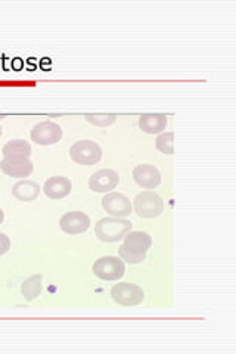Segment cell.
Returning a JSON list of instances; mask_svg holds the SVG:
<instances>
[{
  "label": "cell",
  "mask_w": 236,
  "mask_h": 354,
  "mask_svg": "<svg viewBox=\"0 0 236 354\" xmlns=\"http://www.w3.org/2000/svg\"><path fill=\"white\" fill-rule=\"evenodd\" d=\"M122 239H125V243L118 250L120 259L129 264L143 263L146 260V254L152 247L151 235L142 230H130Z\"/></svg>",
  "instance_id": "1"
},
{
  "label": "cell",
  "mask_w": 236,
  "mask_h": 354,
  "mask_svg": "<svg viewBox=\"0 0 236 354\" xmlns=\"http://www.w3.org/2000/svg\"><path fill=\"white\" fill-rule=\"evenodd\" d=\"M131 221L120 217H104L95 225V235L102 242H118L131 230Z\"/></svg>",
  "instance_id": "2"
},
{
  "label": "cell",
  "mask_w": 236,
  "mask_h": 354,
  "mask_svg": "<svg viewBox=\"0 0 236 354\" xmlns=\"http://www.w3.org/2000/svg\"><path fill=\"white\" fill-rule=\"evenodd\" d=\"M133 208L140 218H156L164 213V201L155 191H143L133 199Z\"/></svg>",
  "instance_id": "3"
},
{
  "label": "cell",
  "mask_w": 236,
  "mask_h": 354,
  "mask_svg": "<svg viewBox=\"0 0 236 354\" xmlns=\"http://www.w3.org/2000/svg\"><path fill=\"white\" fill-rule=\"evenodd\" d=\"M92 272L100 281H120L126 273V264L117 256H104L93 263Z\"/></svg>",
  "instance_id": "4"
},
{
  "label": "cell",
  "mask_w": 236,
  "mask_h": 354,
  "mask_svg": "<svg viewBox=\"0 0 236 354\" xmlns=\"http://www.w3.org/2000/svg\"><path fill=\"white\" fill-rule=\"evenodd\" d=\"M70 157L80 165H95L102 160V148L91 139L78 140L70 148Z\"/></svg>",
  "instance_id": "5"
},
{
  "label": "cell",
  "mask_w": 236,
  "mask_h": 354,
  "mask_svg": "<svg viewBox=\"0 0 236 354\" xmlns=\"http://www.w3.org/2000/svg\"><path fill=\"white\" fill-rule=\"evenodd\" d=\"M111 297L120 306L134 307L143 303L145 291L136 283L120 282L111 288Z\"/></svg>",
  "instance_id": "6"
},
{
  "label": "cell",
  "mask_w": 236,
  "mask_h": 354,
  "mask_svg": "<svg viewBox=\"0 0 236 354\" xmlns=\"http://www.w3.org/2000/svg\"><path fill=\"white\" fill-rule=\"evenodd\" d=\"M30 136H31V140L37 143V145L51 147L62 139L64 130L60 124L53 123V121H42V123L36 124L31 129Z\"/></svg>",
  "instance_id": "7"
},
{
  "label": "cell",
  "mask_w": 236,
  "mask_h": 354,
  "mask_svg": "<svg viewBox=\"0 0 236 354\" xmlns=\"http://www.w3.org/2000/svg\"><path fill=\"white\" fill-rule=\"evenodd\" d=\"M100 204L105 212L112 217H120V218H127L131 213L133 205L130 199L120 192H109L102 199H100Z\"/></svg>",
  "instance_id": "8"
},
{
  "label": "cell",
  "mask_w": 236,
  "mask_h": 354,
  "mask_svg": "<svg viewBox=\"0 0 236 354\" xmlns=\"http://www.w3.org/2000/svg\"><path fill=\"white\" fill-rule=\"evenodd\" d=\"M92 221L83 212H69L60 218V227L66 235H80L91 227Z\"/></svg>",
  "instance_id": "9"
},
{
  "label": "cell",
  "mask_w": 236,
  "mask_h": 354,
  "mask_svg": "<svg viewBox=\"0 0 236 354\" xmlns=\"http://www.w3.org/2000/svg\"><path fill=\"white\" fill-rule=\"evenodd\" d=\"M0 170L9 177L24 179V177H30L35 171V164L27 157H8L0 162Z\"/></svg>",
  "instance_id": "10"
},
{
  "label": "cell",
  "mask_w": 236,
  "mask_h": 354,
  "mask_svg": "<svg viewBox=\"0 0 236 354\" xmlns=\"http://www.w3.org/2000/svg\"><path fill=\"white\" fill-rule=\"evenodd\" d=\"M133 180L146 191H152L161 185V173L152 164H139L133 169Z\"/></svg>",
  "instance_id": "11"
},
{
  "label": "cell",
  "mask_w": 236,
  "mask_h": 354,
  "mask_svg": "<svg viewBox=\"0 0 236 354\" xmlns=\"http://www.w3.org/2000/svg\"><path fill=\"white\" fill-rule=\"evenodd\" d=\"M120 183V176L116 170L112 169H102L95 171L91 179H89V187L93 192L99 194H107L112 189H116L117 185Z\"/></svg>",
  "instance_id": "12"
},
{
  "label": "cell",
  "mask_w": 236,
  "mask_h": 354,
  "mask_svg": "<svg viewBox=\"0 0 236 354\" xmlns=\"http://www.w3.org/2000/svg\"><path fill=\"white\" fill-rule=\"evenodd\" d=\"M73 189V183L65 176H52L44 182L43 192L51 199H64L69 196Z\"/></svg>",
  "instance_id": "13"
},
{
  "label": "cell",
  "mask_w": 236,
  "mask_h": 354,
  "mask_svg": "<svg viewBox=\"0 0 236 354\" xmlns=\"http://www.w3.org/2000/svg\"><path fill=\"white\" fill-rule=\"evenodd\" d=\"M168 124V117L165 114H142L139 117V127L148 135H158L163 133Z\"/></svg>",
  "instance_id": "14"
},
{
  "label": "cell",
  "mask_w": 236,
  "mask_h": 354,
  "mask_svg": "<svg viewBox=\"0 0 236 354\" xmlns=\"http://www.w3.org/2000/svg\"><path fill=\"white\" fill-rule=\"evenodd\" d=\"M40 185L33 180H19L12 186V195L22 203L36 201L37 196L40 195Z\"/></svg>",
  "instance_id": "15"
},
{
  "label": "cell",
  "mask_w": 236,
  "mask_h": 354,
  "mask_svg": "<svg viewBox=\"0 0 236 354\" xmlns=\"http://www.w3.org/2000/svg\"><path fill=\"white\" fill-rule=\"evenodd\" d=\"M42 290H43V276L40 273L31 274L30 278H27L24 283L21 285V294L27 301L36 300V298L42 294Z\"/></svg>",
  "instance_id": "16"
},
{
  "label": "cell",
  "mask_w": 236,
  "mask_h": 354,
  "mask_svg": "<svg viewBox=\"0 0 236 354\" xmlns=\"http://www.w3.org/2000/svg\"><path fill=\"white\" fill-rule=\"evenodd\" d=\"M2 153H3L5 158H8V157H27V158H30L31 153H33V149H31V145L27 140L14 139V140H9L6 143V145L2 149Z\"/></svg>",
  "instance_id": "17"
},
{
  "label": "cell",
  "mask_w": 236,
  "mask_h": 354,
  "mask_svg": "<svg viewBox=\"0 0 236 354\" xmlns=\"http://www.w3.org/2000/svg\"><path fill=\"white\" fill-rule=\"evenodd\" d=\"M155 148L165 155L174 153V131H163L155 140Z\"/></svg>",
  "instance_id": "18"
},
{
  "label": "cell",
  "mask_w": 236,
  "mask_h": 354,
  "mask_svg": "<svg viewBox=\"0 0 236 354\" xmlns=\"http://www.w3.org/2000/svg\"><path fill=\"white\" fill-rule=\"evenodd\" d=\"M117 115L116 114H87L84 115V120L87 123H91L93 126L98 127H109L117 121Z\"/></svg>",
  "instance_id": "19"
},
{
  "label": "cell",
  "mask_w": 236,
  "mask_h": 354,
  "mask_svg": "<svg viewBox=\"0 0 236 354\" xmlns=\"http://www.w3.org/2000/svg\"><path fill=\"white\" fill-rule=\"evenodd\" d=\"M10 250V239L8 235L0 232V256H3Z\"/></svg>",
  "instance_id": "20"
},
{
  "label": "cell",
  "mask_w": 236,
  "mask_h": 354,
  "mask_svg": "<svg viewBox=\"0 0 236 354\" xmlns=\"http://www.w3.org/2000/svg\"><path fill=\"white\" fill-rule=\"evenodd\" d=\"M3 220H5V213H3V209L0 208V225L3 223Z\"/></svg>",
  "instance_id": "21"
},
{
  "label": "cell",
  "mask_w": 236,
  "mask_h": 354,
  "mask_svg": "<svg viewBox=\"0 0 236 354\" xmlns=\"http://www.w3.org/2000/svg\"><path fill=\"white\" fill-rule=\"evenodd\" d=\"M2 135H3V129H2V126H0V138H2Z\"/></svg>",
  "instance_id": "22"
}]
</instances>
